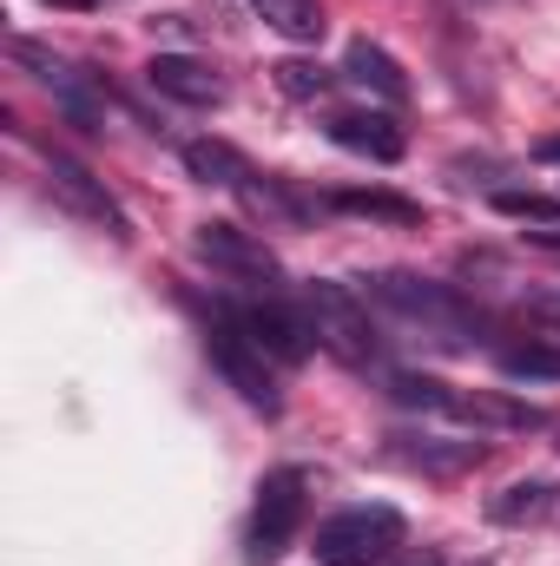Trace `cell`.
Masks as SVG:
<instances>
[{"mask_svg": "<svg viewBox=\"0 0 560 566\" xmlns=\"http://www.w3.org/2000/svg\"><path fill=\"white\" fill-rule=\"evenodd\" d=\"M205 349H211L218 376H225V382H231V389H238V396H245L251 409L278 416L283 396H278V369H271L278 356H271V349H265V343H258V336H251V329L238 323V310H231V303H225V310H218V316L205 323Z\"/></svg>", "mask_w": 560, "mask_h": 566, "instance_id": "cell-1", "label": "cell"}, {"mask_svg": "<svg viewBox=\"0 0 560 566\" xmlns=\"http://www.w3.org/2000/svg\"><path fill=\"white\" fill-rule=\"evenodd\" d=\"M409 521L390 507V501H363V507H343L317 527V566H376L403 547Z\"/></svg>", "mask_w": 560, "mask_h": 566, "instance_id": "cell-2", "label": "cell"}, {"mask_svg": "<svg viewBox=\"0 0 560 566\" xmlns=\"http://www.w3.org/2000/svg\"><path fill=\"white\" fill-rule=\"evenodd\" d=\"M303 507H310V474L303 468H278L258 481V501H251V527H245V566H278L303 527Z\"/></svg>", "mask_w": 560, "mask_h": 566, "instance_id": "cell-3", "label": "cell"}, {"mask_svg": "<svg viewBox=\"0 0 560 566\" xmlns=\"http://www.w3.org/2000/svg\"><path fill=\"white\" fill-rule=\"evenodd\" d=\"M396 402L428 409V416H448V422H475V428H548V409L535 402H515V396H468V389H448L435 376H396Z\"/></svg>", "mask_w": 560, "mask_h": 566, "instance_id": "cell-4", "label": "cell"}, {"mask_svg": "<svg viewBox=\"0 0 560 566\" xmlns=\"http://www.w3.org/2000/svg\"><path fill=\"white\" fill-rule=\"evenodd\" d=\"M303 323H310V336H317L330 356H343L350 369H370L376 349H383L370 310H363L343 283H303Z\"/></svg>", "mask_w": 560, "mask_h": 566, "instance_id": "cell-5", "label": "cell"}, {"mask_svg": "<svg viewBox=\"0 0 560 566\" xmlns=\"http://www.w3.org/2000/svg\"><path fill=\"white\" fill-rule=\"evenodd\" d=\"M370 296L390 303L396 316L422 323V336H435V343H468V310H462V296L448 283L409 277V271H383V277H370Z\"/></svg>", "mask_w": 560, "mask_h": 566, "instance_id": "cell-6", "label": "cell"}, {"mask_svg": "<svg viewBox=\"0 0 560 566\" xmlns=\"http://www.w3.org/2000/svg\"><path fill=\"white\" fill-rule=\"evenodd\" d=\"M46 191L80 218V224H93V231H106V238H133V224H126V211H120V198L80 165V158H66V151H46Z\"/></svg>", "mask_w": 560, "mask_h": 566, "instance_id": "cell-7", "label": "cell"}, {"mask_svg": "<svg viewBox=\"0 0 560 566\" xmlns=\"http://www.w3.org/2000/svg\"><path fill=\"white\" fill-rule=\"evenodd\" d=\"M198 258L211 264V271H231V277H258V283H278V258L265 251V238H251V231H238V224H205L198 238Z\"/></svg>", "mask_w": 560, "mask_h": 566, "instance_id": "cell-8", "label": "cell"}, {"mask_svg": "<svg viewBox=\"0 0 560 566\" xmlns=\"http://www.w3.org/2000/svg\"><path fill=\"white\" fill-rule=\"evenodd\" d=\"M145 80H152V93H165V99H178V106H191V113L225 106V80H218L205 60H191V53H158V60L145 66Z\"/></svg>", "mask_w": 560, "mask_h": 566, "instance_id": "cell-9", "label": "cell"}, {"mask_svg": "<svg viewBox=\"0 0 560 566\" xmlns=\"http://www.w3.org/2000/svg\"><path fill=\"white\" fill-rule=\"evenodd\" d=\"M231 310H238V323H245L278 363H303V356H310V323L290 316L283 303H231Z\"/></svg>", "mask_w": 560, "mask_h": 566, "instance_id": "cell-10", "label": "cell"}, {"mask_svg": "<svg viewBox=\"0 0 560 566\" xmlns=\"http://www.w3.org/2000/svg\"><path fill=\"white\" fill-rule=\"evenodd\" d=\"M330 139L356 158H376V165H396L403 158V126L383 119V113H336L330 119Z\"/></svg>", "mask_w": 560, "mask_h": 566, "instance_id": "cell-11", "label": "cell"}, {"mask_svg": "<svg viewBox=\"0 0 560 566\" xmlns=\"http://www.w3.org/2000/svg\"><path fill=\"white\" fill-rule=\"evenodd\" d=\"M185 171L198 178V185H225V191H251V165H245V151H231L225 139H191L185 145Z\"/></svg>", "mask_w": 560, "mask_h": 566, "instance_id": "cell-12", "label": "cell"}, {"mask_svg": "<svg viewBox=\"0 0 560 566\" xmlns=\"http://www.w3.org/2000/svg\"><path fill=\"white\" fill-rule=\"evenodd\" d=\"M343 73L356 80V86H370V93H383V99H409V73L383 53V46H370V40H350V53H343Z\"/></svg>", "mask_w": 560, "mask_h": 566, "instance_id": "cell-13", "label": "cell"}, {"mask_svg": "<svg viewBox=\"0 0 560 566\" xmlns=\"http://www.w3.org/2000/svg\"><path fill=\"white\" fill-rule=\"evenodd\" d=\"M548 514H554V488L548 481H515V488H501L488 501V521H501V527H528V521H548Z\"/></svg>", "mask_w": 560, "mask_h": 566, "instance_id": "cell-14", "label": "cell"}, {"mask_svg": "<svg viewBox=\"0 0 560 566\" xmlns=\"http://www.w3.org/2000/svg\"><path fill=\"white\" fill-rule=\"evenodd\" d=\"M251 7L265 13V27H278L283 40H297V46L323 40V7L317 0H251Z\"/></svg>", "mask_w": 560, "mask_h": 566, "instance_id": "cell-15", "label": "cell"}, {"mask_svg": "<svg viewBox=\"0 0 560 566\" xmlns=\"http://www.w3.org/2000/svg\"><path fill=\"white\" fill-rule=\"evenodd\" d=\"M330 205H336V211H356V218H390V224H416L422 218V205L390 198V191H336Z\"/></svg>", "mask_w": 560, "mask_h": 566, "instance_id": "cell-16", "label": "cell"}, {"mask_svg": "<svg viewBox=\"0 0 560 566\" xmlns=\"http://www.w3.org/2000/svg\"><path fill=\"white\" fill-rule=\"evenodd\" d=\"M495 211L501 218H521V224L560 231V198H541V191H495Z\"/></svg>", "mask_w": 560, "mask_h": 566, "instance_id": "cell-17", "label": "cell"}, {"mask_svg": "<svg viewBox=\"0 0 560 566\" xmlns=\"http://www.w3.org/2000/svg\"><path fill=\"white\" fill-rule=\"evenodd\" d=\"M278 86L290 99H323V93H330V73H323V66H303V60H283Z\"/></svg>", "mask_w": 560, "mask_h": 566, "instance_id": "cell-18", "label": "cell"}, {"mask_svg": "<svg viewBox=\"0 0 560 566\" xmlns=\"http://www.w3.org/2000/svg\"><path fill=\"white\" fill-rule=\"evenodd\" d=\"M501 369L508 376H560V349H508Z\"/></svg>", "mask_w": 560, "mask_h": 566, "instance_id": "cell-19", "label": "cell"}, {"mask_svg": "<svg viewBox=\"0 0 560 566\" xmlns=\"http://www.w3.org/2000/svg\"><path fill=\"white\" fill-rule=\"evenodd\" d=\"M541 158H548V165H560V139H541Z\"/></svg>", "mask_w": 560, "mask_h": 566, "instance_id": "cell-20", "label": "cell"}, {"mask_svg": "<svg viewBox=\"0 0 560 566\" xmlns=\"http://www.w3.org/2000/svg\"><path fill=\"white\" fill-rule=\"evenodd\" d=\"M403 566H442V560H435V554H409Z\"/></svg>", "mask_w": 560, "mask_h": 566, "instance_id": "cell-21", "label": "cell"}, {"mask_svg": "<svg viewBox=\"0 0 560 566\" xmlns=\"http://www.w3.org/2000/svg\"><path fill=\"white\" fill-rule=\"evenodd\" d=\"M53 7H93V0H53Z\"/></svg>", "mask_w": 560, "mask_h": 566, "instance_id": "cell-22", "label": "cell"}]
</instances>
